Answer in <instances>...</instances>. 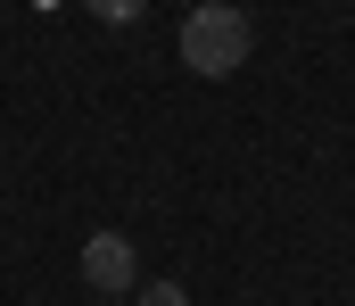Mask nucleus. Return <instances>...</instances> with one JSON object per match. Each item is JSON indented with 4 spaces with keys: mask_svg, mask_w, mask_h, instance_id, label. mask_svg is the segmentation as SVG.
I'll use <instances>...</instances> for the list:
<instances>
[{
    "mask_svg": "<svg viewBox=\"0 0 355 306\" xmlns=\"http://www.w3.org/2000/svg\"><path fill=\"white\" fill-rule=\"evenodd\" d=\"M248 50H257L248 8H232V0H198V8L182 17V67H190V75H232V67H248Z\"/></svg>",
    "mask_w": 355,
    "mask_h": 306,
    "instance_id": "nucleus-1",
    "label": "nucleus"
},
{
    "mask_svg": "<svg viewBox=\"0 0 355 306\" xmlns=\"http://www.w3.org/2000/svg\"><path fill=\"white\" fill-rule=\"evenodd\" d=\"M132 273H141V265H132V240H124V232L83 240V282L99 290V298H124V290H132Z\"/></svg>",
    "mask_w": 355,
    "mask_h": 306,
    "instance_id": "nucleus-2",
    "label": "nucleus"
},
{
    "mask_svg": "<svg viewBox=\"0 0 355 306\" xmlns=\"http://www.w3.org/2000/svg\"><path fill=\"white\" fill-rule=\"evenodd\" d=\"M91 17H107V25H141L149 0H91Z\"/></svg>",
    "mask_w": 355,
    "mask_h": 306,
    "instance_id": "nucleus-3",
    "label": "nucleus"
},
{
    "mask_svg": "<svg viewBox=\"0 0 355 306\" xmlns=\"http://www.w3.org/2000/svg\"><path fill=\"white\" fill-rule=\"evenodd\" d=\"M132 306H190V298H182L174 282H157V290H141V298H132Z\"/></svg>",
    "mask_w": 355,
    "mask_h": 306,
    "instance_id": "nucleus-4",
    "label": "nucleus"
},
{
    "mask_svg": "<svg viewBox=\"0 0 355 306\" xmlns=\"http://www.w3.org/2000/svg\"><path fill=\"white\" fill-rule=\"evenodd\" d=\"M91 306H124V298H91Z\"/></svg>",
    "mask_w": 355,
    "mask_h": 306,
    "instance_id": "nucleus-5",
    "label": "nucleus"
}]
</instances>
